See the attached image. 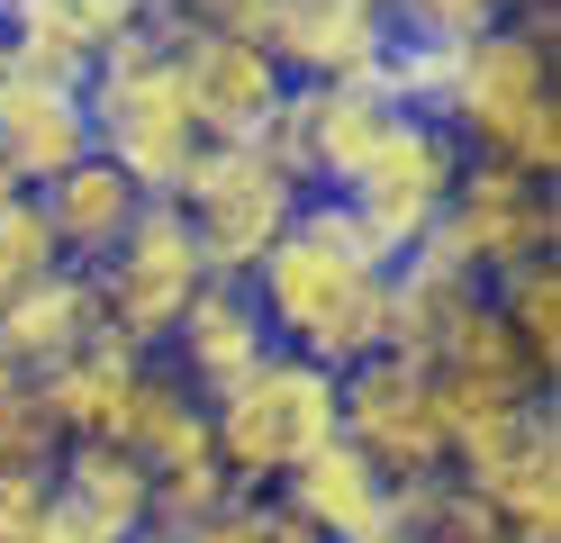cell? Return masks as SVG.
<instances>
[{"label":"cell","instance_id":"8992f818","mask_svg":"<svg viewBox=\"0 0 561 543\" xmlns=\"http://www.w3.org/2000/svg\"><path fill=\"white\" fill-rule=\"evenodd\" d=\"M199 281H208V263H199V245H191V217L172 208V200H146V208H136V227L118 236V253L91 272L100 326L127 336L136 353H163V336L199 299Z\"/></svg>","mask_w":561,"mask_h":543},{"label":"cell","instance_id":"ac0fdd59","mask_svg":"<svg viewBox=\"0 0 561 543\" xmlns=\"http://www.w3.org/2000/svg\"><path fill=\"white\" fill-rule=\"evenodd\" d=\"M110 444L146 462V480L154 471H182V462H208V398H191V381L172 372L163 353H146V372H136V389H127Z\"/></svg>","mask_w":561,"mask_h":543},{"label":"cell","instance_id":"484cf974","mask_svg":"<svg viewBox=\"0 0 561 543\" xmlns=\"http://www.w3.org/2000/svg\"><path fill=\"white\" fill-rule=\"evenodd\" d=\"M182 543H318V534H308V525L290 517V507H280V498L263 489V498H236V507H218V517H208V525H191Z\"/></svg>","mask_w":561,"mask_h":543},{"label":"cell","instance_id":"f546056e","mask_svg":"<svg viewBox=\"0 0 561 543\" xmlns=\"http://www.w3.org/2000/svg\"><path fill=\"white\" fill-rule=\"evenodd\" d=\"M46 543H127V525H110L100 507H82V498H46Z\"/></svg>","mask_w":561,"mask_h":543},{"label":"cell","instance_id":"1f68e13d","mask_svg":"<svg viewBox=\"0 0 561 543\" xmlns=\"http://www.w3.org/2000/svg\"><path fill=\"white\" fill-rule=\"evenodd\" d=\"M0 200H10V181H0Z\"/></svg>","mask_w":561,"mask_h":543},{"label":"cell","instance_id":"836d02e7","mask_svg":"<svg viewBox=\"0 0 561 543\" xmlns=\"http://www.w3.org/2000/svg\"><path fill=\"white\" fill-rule=\"evenodd\" d=\"M380 10H390V0H380Z\"/></svg>","mask_w":561,"mask_h":543},{"label":"cell","instance_id":"4fadbf2b","mask_svg":"<svg viewBox=\"0 0 561 543\" xmlns=\"http://www.w3.org/2000/svg\"><path fill=\"white\" fill-rule=\"evenodd\" d=\"M272 353L280 344H272V326H263V308H254L244 281H199V299L163 336V362L191 381V398H227L244 372H263Z\"/></svg>","mask_w":561,"mask_h":543},{"label":"cell","instance_id":"d4e9b609","mask_svg":"<svg viewBox=\"0 0 561 543\" xmlns=\"http://www.w3.org/2000/svg\"><path fill=\"white\" fill-rule=\"evenodd\" d=\"M55 462H64V434L46 417V398L19 381L0 398V471H10V480H55Z\"/></svg>","mask_w":561,"mask_h":543},{"label":"cell","instance_id":"ba28073f","mask_svg":"<svg viewBox=\"0 0 561 543\" xmlns=\"http://www.w3.org/2000/svg\"><path fill=\"white\" fill-rule=\"evenodd\" d=\"M435 236L453 245V263H462V272L489 290V281H507L516 263H543L552 236H561V208H552L543 181H525V172H507V163L462 155V181H453V200H444V217H435Z\"/></svg>","mask_w":561,"mask_h":543},{"label":"cell","instance_id":"ffe728a7","mask_svg":"<svg viewBox=\"0 0 561 543\" xmlns=\"http://www.w3.org/2000/svg\"><path fill=\"white\" fill-rule=\"evenodd\" d=\"M380 489H390V480H380V471H371L354 444H344V434H327V444L308 453L299 471H280L272 498L290 507V517L318 534V543H354V534L380 517Z\"/></svg>","mask_w":561,"mask_h":543},{"label":"cell","instance_id":"7c38bea8","mask_svg":"<svg viewBox=\"0 0 561 543\" xmlns=\"http://www.w3.org/2000/svg\"><path fill=\"white\" fill-rule=\"evenodd\" d=\"M146 19H154V0H0V36H10L19 72L73 82V91H82V72Z\"/></svg>","mask_w":561,"mask_h":543},{"label":"cell","instance_id":"52a82bcc","mask_svg":"<svg viewBox=\"0 0 561 543\" xmlns=\"http://www.w3.org/2000/svg\"><path fill=\"white\" fill-rule=\"evenodd\" d=\"M453 181H462V136H453L444 118H399L390 145H380V155L354 172V191H335V200L354 208V227L399 263L416 236H435Z\"/></svg>","mask_w":561,"mask_h":543},{"label":"cell","instance_id":"30bf717a","mask_svg":"<svg viewBox=\"0 0 561 543\" xmlns=\"http://www.w3.org/2000/svg\"><path fill=\"white\" fill-rule=\"evenodd\" d=\"M535 100H552V55H535V46L499 19V27H480L471 46H462V64H453L444 127L462 136V155H499L507 127H516Z\"/></svg>","mask_w":561,"mask_h":543},{"label":"cell","instance_id":"e0dca14e","mask_svg":"<svg viewBox=\"0 0 561 543\" xmlns=\"http://www.w3.org/2000/svg\"><path fill=\"white\" fill-rule=\"evenodd\" d=\"M37 208H46V236H55V253L73 272H100L118 253V236L136 227V208H146V191L110 163V155H82L64 181H46L37 191Z\"/></svg>","mask_w":561,"mask_h":543},{"label":"cell","instance_id":"6da1fadb","mask_svg":"<svg viewBox=\"0 0 561 543\" xmlns=\"http://www.w3.org/2000/svg\"><path fill=\"white\" fill-rule=\"evenodd\" d=\"M82 109H91V155H110L146 200H172V181L191 172L199 127L182 109V72H172V36L146 19L127 27L110 55L82 72Z\"/></svg>","mask_w":561,"mask_h":543},{"label":"cell","instance_id":"9c48e42d","mask_svg":"<svg viewBox=\"0 0 561 543\" xmlns=\"http://www.w3.org/2000/svg\"><path fill=\"white\" fill-rule=\"evenodd\" d=\"M172 72H182V109H191L199 145H254L280 91H290L254 36H172Z\"/></svg>","mask_w":561,"mask_h":543},{"label":"cell","instance_id":"9a60e30c","mask_svg":"<svg viewBox=\"0 0 561 543\" xmlns=\"http://www.w3.org/2000/svg\"><path fill=\"white\" fill-rule=\"evenodd\" d=\"M480 299H489V290L453 263V245L444 236H416L399 263H390V353L435 372L444 344H453V326H462Z\"/></svg>","mask_w":561,"mask_h":543},{"label":"cell","instance_id":"8fae6325","mask_svg":"<svg viewBox=\"0 0 561 543\" xmlns=\"http://www.w3.org/2000/svg\"><path fill=\"white\" fill-rule=\"evenodd\" d=\"M380 46H390V10L380 0H272L263 55L280 82H371Z\"/></svg>","mask_w":561,"mask_h":543},{"label":"cell","instance_id":"3957f363","mask_svg":"<svg viewBox=\"0 0 561 543\" xmlns=\"http://www.w3.org/2000/svg\"><path fill=\"white\" fill-rule=\"evenodd\" d=\"M371 272H390V253H380L363 227H354V208L344 200H327V191H308L299 200V217H290V236H280L254 272H244V290H254V308H263V326H272V344L280 353H299L318 326L354 299V290L371 281Z\"/></svg>","mask_w":561,"mask_h":543},{"label":"cell","instance_id":"2e32d148","mask_svg":"<svg viewBox=\"0 0 561 543\" xmlns=\"http://www.w3.org/2000/svg\"><path fill=\"white\" fill-rule=\"evenodd\" d=\"M91 336H100V290L73 263H55L46 281H27L19 299L0 308V362H10L19 381H46L55 362H73Z\"/></svg>","mask_w":561,"mask_h":543},{"label":"cell","instance_id":"5bb4252c","mask_svg":"<svg viewBox=\"0 0 561 543\" xmlns=\"http://www.w3.org/2000/svg\"><path fill=\"white\" fill-rule=\"evenodd\" d=\"M91 155V109L73 82H37V72H10L0 91V181L10 191H46Z\"/></svg>","mask_w":561,"mask_h":543},{"label":"cell","instance_id":"d6986e66","mask_svg":"<svg viewBox=\"0 0 561 543\" xmlns=\"http://www.w3.org/2000/svg\"><path fill=\"white\" fill-rule=\"evenodd\" d=\"M136 372H146V353L100 326V336H91L73 362H55V372H46V381H27V389L46 398V417H55L64 444H110V426H118V408H127Z\"/></svg>","mask_w":561,"mask_h":543},{"label":"cell","instance_id":"603a6c76","mask_svg":"<svg viewBox=\"0 0 561 543\" xmlns=\"http://www.w3.org/2000/svg\"><path fill=\"white\" fill-rule=\"evenodd\" d=\"M489 308H499V326L525 344V362L552 372V353H561V272H552V253L543 263H516L507 281H489Z\"/></svg>","mask_w":561,"mask_h":543},{"label":"cell","instance_id":"5b68a950","mask_svg":"<svg viewBox=\"0 0 561 543\" xmlns=\"http://www.w3.org/2000/svg\"><path fill=\"white\" fill-rule=\"evenodd\" d=\"M335 434L354 444L380 480H444V444H453V417H444V389L426 362H399V353H371L335 381Z\"/></svg>","mask_w":561,"mask_h":543},{"label":"cell","instance_id":"44dd1931","mask_svg":"<svg viewBox=\"0 0 561 543\" xmlns=\"http://www.w3.org/2000/svg\"><path fill=\"white\" fill-rule=\"evenodd\" d=\"M480 498L499 507L507 543H561V426H552V408H543L535 434L516 444V462L480 480Z\"/></svg>","mask_w":561,"mask_h":543},{"label":"cell","instance_id":"7402d4cb","mask_svg":"<svg viewBox=\"0 0 561 543\" xmlns=\"http://www.w3.org/2000/svg\"><path fill=\"white\" fill-rule=\"evenodd\" d=\"M55 489L82 498V507H100V517L127 525V534H146V462L118 453V444H64Z\"/></svg>","mask_w":561,"mask_h":543},{"label":"cell","instance_id":"277c9868","mask_svg":"<svg viewBox=\"0 0 561 543\" xmlns=\"http://www.w3.org/2000/svg\"><path fill=\"white\" fill-rule=\"evenodd\" d=\"M299 200L308 191L263 155V145H199L191 172L172 181V208L191 217V245H199L208 281H244L254 272L263 253L290 236Z\"/></svg>","mask_w":561,"mask_h":543},{"label":"cell","instance_id":"4316f807","mask_svg":"<svg viewBox=\"0 0 561 543\" xmlns=\"http://www.w3.org/2000/svg\"><path fill=\"white\" fill-rule=\"evenodd\" d=\"M480 163H507V172H525V181H543V191H552V172H561V91L525 109V118L507 127V145H499V155H480Z\"/></svg>","mask_w":561,"mask_h":543},{"label":"cell","instance_id":"4dcf8cb0","mask_svg":"<svg viewBox=\"0 0 561 543\" xmlns=\"http://www.w3.org/2000/svg\"><path fill=\"white\" fill-rule=\"evenodd\" d=\"M10 72H19V55H10V36H0V91H10Z\"/></svg>","mask_w":561,"mask_h":543},{"label":"cell","instance_id":"cb8c5ba5","mask_svg":"<svg viewBox=\"0 0 561 543\" xmlns=\"http://www.w3.org/2000/svg\"><path fill=\"white\" fill-rule=\"evenodd\" d=\"M236 498H244V489L218 471V453H208V462H182V471H154V480H146V534H172V543H182L191 525H208V517L236 507Z\"/></svg>","mask_w":561,"mask_h":543},{"label":"cell","instance_id":"d6a6232c","mask_svg":"<svg viewBox=\"0 0 561 543\" xmlns=\"http://www.w3.org/2000/svg\"><path fill=\"white\" fill-rule=\"evenodd\" d=\"M0 480H10V471H0Z\"/></svg>","mask_w":561,"mask_h":543},{"label":"cell","instance_id":"7a4b0ae2","mask_svg":"<svg viewBox=\"0 0 561 543\" xmlns=\"http://www.w3.org/2000/svg\"><path fill=\"white\" fill-rule=\"evenodd\" d=\"M327 434H335V372H318L299 353H272L227 398H208V453L244 498L280 489V471H299Z\"/></svg>","mask_w":561,"mask_h":543},{"label":"cell","instance_id":"f1b7e54d","mask_svg":"<svg viewBox=\"0 0 561 543\" xmlns=\"http://www.w3.org/2000/svg\"><path fill=\"white\" fill-rule=\"evenodd\" d=\"M426 543H507V525H499V507H489L480 489L444 480V498H435V525H426Z\"/></svg>","mask_w":561,"mask_h":543},{"label":"cell","instance_id":"83f0119b","mask_svg":"<svg viewBox=\"0 0 561 543\" xmlns=\"http://www.w3.org/2000/svg\"><path fill=\"white\" fill-rule=\"evenodd\" d=\"M444 480H453V471H444ZM444 480H390V489H380V517H371V525H363L354 543H426Z\"/></svg>","mask_w":561,"mask_h":543}]
</instances>
